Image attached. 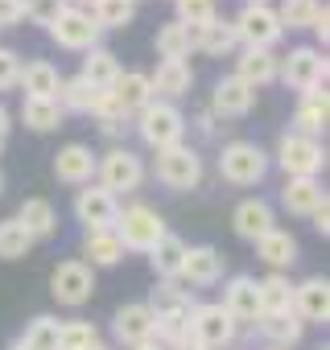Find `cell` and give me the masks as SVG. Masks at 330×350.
Here are the masks:
<instances>
[{
	"instance_id": "6da1fadb",
	"label": "cell",
	"mask_w": 330,
	"mask_h": 350,
	"mask_svg": "<svg viewBox=\"0 0 330 350\" xmlns=\"http://www.w3.org/2000/svg\"><path fill=\"white\" fill-rule=\"evenodd\" d=\"M149 313H153V342L174 346L178 338H186L190 329V313H194V293L178 280H157V288L149 293Z\"/></svg>"
},
{
	"instance_id": "7a4b0ae2",
	"label": "cell",
	"mask_w": 330,
	"mask_h": 350,
	"mask_svg": "<svg viewBox=\"0 0 330 350\" xmlns=\"http://www.w3.org/2000/svg\"><path fill=\"white\" fill-rule=\"evenodd\" d=\"M132 120H136V136H140L153 152L174 148V144H182V136H186V116H182V107H178V103H165V99H153V103L140 107Z\"/></svg>"
},
{
	"instance_id": "3957f363",
	"label": "cell",
	"mask_w": 330,
	"mask_h": 350,
	"mask_svg": "<svg viewBox=\"0 0 330 350\" xmlns=\"http://www.w3.org/2000/svg\"><path fill=\"white\" fill-rule=\"evenodd\" d=\"M95 186H103L112 198H120V194H136L140 190V182H144V161L132 152V148H124V144H112L103 157H95Z\"/></svg>"
},
{
	"instance_id": "277c9868",
	"label": "cell",
	"mask_w": 330,
	"mask_h": 350,
	"mask_svg": "<svg viewBox=\"0 0 330 350\" xmlns=\"http://www.w3.org/2000/svg\"><path fill=\"white\" fill-rule=\"evenodd\" d=\"M116 235H120V243H124V252H153V243L170 231L165 227V219L153 211V206H144V202H132V206H120V219H116V227H112Z\"/></svg>"
},
{
	"instance_id": "5b68a950",
	"label": "cell",
	"mask_w": 330,
	"mask_h": 350,
	"mask_svg": "<svg viewBox=\"0 0 330 350\" xmlns=\"http://www.w3.org/2000/svg\"><path fill=\"white\" fill-rule=\"evenodd\" d=\"M203 173H207V169H203V152L190 148L186 140L157 152V182H161L165 190L186 194V190H194V186L203 182Z\"/></svg>"
},
{
	"instance_id": "8992f818",
	"label": "cell",
	"mask_w": 330,
	"mask_h": 350,
	"mask_svg": "<svg viewBox=\"0 0 330 350\" xmlns=\"http://www.w3.org/2000/svg\"><path fill=\"white\" fill-rule=\"evenodd\" d=\"M268 173V152L256 140H231L219 152V178L231 186H256Z\"/></svg>"
},
{
	"instance_id": "52a82bcc",
	"label": "cell",
	"mask_w": 330,
	"mask_h": 350,
	"mask_svg": "<svg viewBox=\"0 0 330 350\" xmlns=\"http://www.w3.org/2000/svg\"><path fill=\"white\" fill-rule=\"evenodd\" d=\"M231 29H236V38H240L244 50H272V46L285 38V29H281L272 5H244V9L236 13Z\"/></svg>"
},
{
	"instance_id": "ba28073f",
	"label": "cell",
	"mask_w": 330,
	"mask_h": 350,
	"mask_svg": "<svg viewBox=\"0 0 330 350\" xmlns=\"http://www.w3.org/2000/svg\"><path fill=\"white\" fill-rule=\"evenodd\" d=\"M326 75H330V66H326V54L322 50H314V46H297V50H289L281 62H277V79L285 83V87H293V91H314V87H326Z\"/></svg>"
},
{
	"instance_id": "9c48e42d",
	"label": "cell",
	"mask_w": 330,
	"mask_h": 350,
	"mask_svg": "<svg viewBox=\"0 0 330 350\" xmlns=\"http://www.w3.org/2000/svg\"><path fill=\"white\" fill-rule=\"evenodd\" d=\"M277 165L285 169V178H318L322 165H326V148L314 136L285 132L281 144H277Z\"/></svg>"
},
{
	"instance_id": "30bf717a",
	"label": "cell",
	"mask_w": 330,
	"mask_h": 350,
	"mask_svg": "<svg viewBox=\"0 0 330 350\" xmlns=\"http://www.w3.org/2000/svg\"><path fill=\"white\" fill-rule=\"evenodd\" d=\"M190 338H199L207 350H227L240 334V325L231 321V313L219 305V301H199L194 313H190Z\"/></svg>"
},
{
	"instance_id": "8fae6325",
	"label": "cell",
	"mask_w": 330,
	"mask_h": 350,
	"mask_svg": "<svg viewBox=\"0 0 330 350\" xmlns=\"http://www.w3.org/2000/svg\"><path fill=\"white\" fill-rule=\"evenodd\" d=\"M50 293H54V301L66 305V309L87 305L91 293H95V268H87L83 260H62V264L50 272Z\"/></svg>"
},
{
	"instance_id": "7c38bea8",
	"label": "cell",
	"mask_w": 330,
	"mask_h": 350,
	"mask_svg": "<svg viewBox=\"0 0 330 350\" xmlns=\"http://www.w3.org/2000/svg\"><path fill=\"white\" fill-rule=\"evenodd\" d=\"M50 38H54L62 50H79V54H87V50H95V46H99L103 29L95 25V17H91L87 9H71V5H66V9L54 17Z\"/></svg>"
},
{
	"instance_id": "4fadbf2b",
	"label": "cell",
	"mask_w": 330,
	"mask_h": 350,
	"mask_svg": "<svg viewBox=\"0 0 330 350\" xmlns=\"http://www.w3.org/2000/svg\"><path fill=\"white\" fill-rule=\"evenodd\" d=\"M75 219H79L87 231H107V227H116V219H120V198H112L103 186L87 182V186L75 194Z\"/></svg>"
},
{
	"instance_id": "5bb4252c",
	"label": "cell",
	"mask_w": 330,
	"mask_h": 350,
	"mask_svg": "<svg viewBox=\"0 0 330 350\" xmlns=\"http://www.w3.org/2000/svg\"><path fill=\"white\" fill-rule=\"evenodd\" d=\"M58 107L62 111H79V116H116V107H112V95L107 91H95L87 79H62V87H58Z\"/></svg>"
},
{
	"instance_id": "9a60e30c",
	"label": "cell",
	"mask_w": 330,
	"mask_h": 350,
	"mask_svg": "<svg viewBox=\"0 0 330 350\" xmlns=\"http://www.w3.org/2000/svg\"><path fill=\"white\" fill-rule=\"evenodd\" d=\"M256 107V91L244 83V79H236V75H223L219 83H215V91H211V116L215 120H244L248 111Z\"/></svg>"
},
{
	"instance_id": "2e32d148",
	"label": "cell",
	"mask_w": 330,
	"mask_h": 350,
	"mask_svg": "<svg viewBox=\"0 0 330 350\" xmlns=\"http://www.w3.org/2000/svg\"><path fill=\"white\" fill-rule=\"evenodd\" d=\"M112 107H116V116L120 120H132L140 107H149L157 95H153V83H149V75L144 70H120V79L112 83Z\"/></svg>"
},
{
	"instance_id": "e0dca14e",
	"label": "cell",
	"mask_w": 330,
	"mask_h": 350,
	"mask_svg": "<svg viewBox=\"0 0 330 350\" xmlns=\"http://www.w3.org/2000/svg\"><path fill=\"white\" fill-rule=\"evenodd\" d=\"M223 268H227V256H223L219 247H211V243L186 247V260H182L178 280H186V288H190V284H194V288H211V284L223 280Z\"/></svg>"
},
{
	"instance_id": "ac0fdd59",
	"label": "cell",
	"mask_w": 330,
	"mask_h": 350,
	"mask_svg": "<svg viewBox=\"0 0 330 350\" xmlns=\"http://www.w3.org/2000/svg\"><path fill=\"white\" fill-rule=\"evenodd\" d=\"M293 313L305 325H326L330 321V280L305 276L301 284H293Z\"/></svg>"
},
{
	"instance_id": "d6986e66",
	"label": "cell",
	"mask_w": 330,
	"mask_h": 350,
	"mask_svg": "<svg viewBox=\"0 0 330 350\" xmlns=\"http://www.w3.org/2000/svg\"><path fill=\"white\" fill-rule=\"evenodd\" d=\"M227 313H231V321L240 325V321H248V325H256L260 321V288H256V276H231L227 284H223V301H219Z\"/></svg>"
},
{
	"instance_id": "ffe728a7",
	"label": "cell",
	"mask_w": 330,
	"mask_h": 350,
	"mask_svg": "<svg viewBox=\"0 0 330 350\" xmlns=\"http://www.w3.org/2000/svg\"><path fill=\"white\" fill-rule=\"evenodd\" d=\"M112 338L120 342V346H140V342H153V313H149V305L144 301H128V305H120L116 309V317H112Z\"/></svg>"
},
{
	"instance_id": "44dd1931",
	"label": "cell",
	"mask_w": 330,
	"mask_h": 350,
	"mask_svg": "<svg viewBox=\"0 0 330 350\" xmlns=\"http://www.w3.org/2000/svg\"><path fill=\"white\" fill-rule=\"evenodd\" d=\"M54 178L62 186H87L95 178V152L87 144H79V140L75 144H62L58 157H54Z\"/></svg>"
},
{
	"instance_id": "7402d4cb",
	"label": "cell",
	"mask_w": 330,
	"mask_h": 350,
	"mask_svg": "<svg viewBox=\"0 0 330 350\" xmlns=\"http://www.w3.org/2000/svg\"><path fill=\"white\" fill-rule=\"evenodd\" d=\"M277 227V215H272V206L264 202V198H244L236 211H231V231L240 235V239H248V243H256L260 235H268Z\"/></svg>"
},
{
	"instance_id": "603a6c76",
	"label": "cell",
	"mask_w": 330,
	"mask_h": 350,
	"mask_svg": "<svg viewBox=\"0 0 330 350\" xmlns=\"http://www.w3.org/2000/svg\"><path fill=\"white\" fill-rule=\"evenodd\" d=\"M326 120H330V95H326V87H314V91L301 95L289 132H297V136H314V140H318L322 128H326Z\"/></svg>"
},
{
	"instance_id": "cb8c5ba5",
	"label": "cell",
	"mask_w": 330,
	"mask_h": 350,
	"mask_svg": "<svg viewBox=\"0 0 330 350\" xmlns=\"http://www.w3.org/2000/svg\"><path fill=\"white\" fill-rule=\"evenodd\" d=\"M17 87H25V99H54L58 87H62V75H58L54 62H46V58H29V62H21Z\"/></svg>"
},
{
	"instance_id": "d4e9b609",
	"label": "cell",
	"mask_w": 330,
	"mask_h": 350,
	"mask_svg": "<svg viewBox=\"0 0 330 350\" xmlns=\"http://www.w3.org/2000/svg\"><path fill=\"white\" fill-rule=\"evenodd\" d=\"M149 83H153V95H157V99L174 103V99L190 95L194 70H190V62H157V70L149 75Z\"/></svg>"
},
{
	"instance_id": "484cf974",
	"label": "cell",
	"mask_w": 330,
	"mask_h": 350,
	"mask_svg": "<svg viewBox=\"0 0 330 350\" xmlns=\"http://www.w3.org/2000/svg\"><path fill=\"white\" fill-rule=\"evenodd\" d=\"M322 202H326V190H322V182H318V178H285L281 206H285L289 215H301V219H309V215H314Z\"/></svg>"
},
{
	"instance_id": "4316f807",
	"label": "cell",
	"mask_w": 330,
	"mask_h": 350,
	"mask_svg": "<svg viewBox=\"0 0 330 350\" xmlns=\"http://www.w3.org/2000/svg\"><path fill=\"white\" fill-rule=\"evenodd\" d=\"M25 231H29V239L38 243V239H50L54 231H58V211H54V202L50 198H25L21 206H17V215H13Z\"/></svg>"
},
{
	"instance_id": "83f0119b",
	"label": "cell",
	"mask_w": 330,
	"mask_h": 350,
	"mask_svg": "<svg viewBox=\"0 0 330 350\" xmlns=\"http://www.w3.org/2000/svg\"><path fill=\"white\" fill-rule=\"evenodd\" d=\"M256 329H260V338H264L268 346H281V350H289V346H297V342H301V334H305V321H301L293 309H289V313H260Z\"/></svg>"
},
{
	"instance_id": "f1b7e54d",
	"label": "cell",
	"mask_w": 330,
	"mask_h": 350,
	"mask_svg": "<svg viewBox=\"0 0 330 350\" xmlns=\"http://www.w3.org/2000/svg\"><path fill=\"white\" fill-rule=\"evenodd\" d=\"M186 239L182 235H174V231H165L157 243H153V252H149V264H153V272L161 276V280H178V272H182V260H186Z\"/></svg>"
},
{
	"instance_id": "f546056e",
	"label": "cell",
	"mask_w": 330,
	"mask_h": 350,
	"mask_svg": "<svg viewBox=\"0 0 330 350\" xmlns=\"http://www.w3.org/2000/svg\"><path fill=\"white\" fill-rule=\"evenodd\" d=\"M277 54L272 50H240V58H236V79H244L252 91L256 87H268V83H277Z\"/></svg>"
},
{
	"instance_id": "4dcf8cb0",
	"label": "cell",
	"mask_w": 330,
	"mask_h": 350,
	"mask_svg": "<svg viewBox=\"0 0 330 350\" xmlns=\"http://www.w3.org/2000/svg\"><path fill=\"white\" fill-rule=\"evenodd\" d=\"M153 50L161 62H186L194 50V29H186L182 21H165L153 38Z\"/></svg>"
},
{
	"instance_id": "1f68e13d",
	"label": "cell",
	"mask_w": 330,
	"mask_h": 350,
	"mask_svg": "<svg viewBox=\"0 0 330 350\" xmlns=\"http://www.w3.org/2000/svg\"><path fill=\"white\" fill-rule=\"evenodd\" d=\"M83 264L87 268H116L120 260H124V243H120V235L107 227V231H87L83 235Z\"/></svg>"
},
{
	"instance_id": "d6a6232c",
	"label": "cell",
	"mask_w": 330,
	"mask_h": 350,
	"mask_svg": "<svg viewBox=\"0 0 330 350\" xmlns=\"http://www.w3.org/2000/svg\"><path fill=\"white\" fill-rule=\"evenodd\" d=\"M256 256H260L272 272H285V268L297 260V239H293L289 231L272 227L268 235H260V239H256Z\"/></svg>"
},
{
	"instance_id": "836d02e7",
	"label": "cell",
	"mask_w": 330,
	"mask_h": 350,
	"mask_svg": "<svg viewBox=\"0 0 330 350\" xmlns=\"http://www.w3.org/2000/svg\"><path fill=\"white\" fill-rule=\"evenodd\" d=\"M236 46H240V38H236L231 21H223V17H215V21H207L203 29H194V50H203V54H211V58H227Z\"/></svg>"
},
{
	"instance_id": "e575fe53",
	"label": "cell",
	"mask_w": 330,
	"mask_h": 350,
	"mask_svg": "<svg viewBox=\"0 0 330 350\" xmlns=\"http://www.w3.org/2000/svg\"><path fill=\"white\" fill-rule=\"evenodd\" d=\"M79 79H87L95 91H112V83L120 79V58L112 54V50H103V46H95V50H87V58H83V70H79Z\"/></svg>"
},
{
	"instance_id": "d590c367",
	"label": "cell",
	"mask_w": 330,
	"mask_h": 350,
	"mask_svg": "<svg viewBox=\"0 0 330 350\" xmlns=\"http://www.w3.org/2000/svg\"><path fill=\"white\" fill-rule=\"evenodd\" d=\"M256 288H260V309H264V313H289V309H293V280H289L285 272L260 276Z\"/></svg>"
},
{
	"instance_id": "8d00e7d4",
	"label": "cell",
	"mask_w": 330,
	"mask_h": 350,
	"mask_svg": "<svg viewBox=\"0 0 330 350\" xmlns=\"http://www.w3.org/2000/svg\"><path fill=\"white\" fill-rule=\"evenodd\" d=\"M62 107H58V99H25L21 103V120H25V128L29 132H54V128H62Z\"/></svg>"
},
{
	"instance_id": "74e56055",
	"label": "cell",
	"mask_w": 330,
	"mask_h": 350,
	"mask_svg": "<svg viewBox=\"0 0 330 350\" xmlns=\"http://www.w3.org/2000/svg\"><path fill=\"white\" fill-rule=\"evenodd\" d=\"M326 0H281V9H277V21L281 29H309L314 17L322 13Z\"/></svg>"
},
{
	"instance_id": "f35d334b",
	"label": "cell",
	"mask_w": 330,
	"mask_h": 350,
	"mask_svg": "<svg viewBox=\"0 0 330 350\" xmlns=\"http://www.w3.org/2000/svg\"><path fill=\"white\" fill-rule=\"evenodd\" d=\"M91 17H95V25H99L103 33H107V29H124V25H132L136 5H132V0H95Z\"/></svg>"
},
{
	"instance_id": "ab89813d",
	"label": "cell",
	"mask_w": 330,
	"mask_h": 350,
	"mask_svg": "<svg viewBox=\"0 0 330 350\" xmlns=\"http://www.w3.org/2000/svg\"><path fill=\"white\" fill-rule=\"evenodd\" d=\"M17 342H21L25 350H58V317H50V313L34 317Z\"/></svg>"
},
{
	"instance_id": "60d3db41",
	"label": "cell",
	"mask_w": 330,
	"mask_h": 350,
	"mask_svg": "<svg viewBox=\"0 0 330 350\" xmlns=\"http://www.w3.org/2000/svg\"><path fill=\"white\" fill-rule=\"evenodd\" d=\"M99 342L95 321H58V350H91Z\"/></svg>"
},
{
	"instance_id": "b9f144b4",
	"label": "cell",
	"mask_w": 330,
	"mask_h": 350,
	"mask_svg": "<svg viewBox=\"0 0 330 350\" xmlns=\"http://www.w3.org/2000/svg\"><path fill=\"white\" fill-rule=\"evenodd\" d=\"M29 247H34V239L17 219H0V260H21V256H29Z\"/></svg>"
},
{
	"instance_id": "7bdbcfd3",
	"label": "cell",
	"mask_w": 330,
	"mask_h": 350,
	"mask_svg": "<svg viewBox=\"0 0 330 350\" xmlns=\"http://www.w3.org/2000/svg\"><path fill=\"white\" fill-rule=\"evenodd\" d=\"M174 9H178V17H174V21H182L186 29H203L207 21H215V17H219L215 0H174Z\"/></svg>"
},
{
	"instance_id": "ee69618b",
	"label": "cell",
	"mask_w": 330,
	"mask_h": 350,
	"mask_svg": "<svg viewBox=\"0 0 330 350\" xmlns=\"http://www.w3.org/2000/svg\"><path fill=\"white\" fill-rule=\"evenodd\" d=\"M21 5H25V17L29 21H38V25H54V17L66 9V0H21Z\"/></svg>"
},
{
	"instance_id": "f6af8a7d",
	"label": "cell",
	"mask_w": 330,
	"mask_h": 350,
	"mask_svg": "<svg viewBox=\"0 0 330 350\" xmlns=\"http://www.w3.org/2000/svg\"><path fill=\"white\" fill-rule=\"evenodd\" d=\"M17 75H21V58H17V50L0 46V91H13V87H17Z\"/></svg>"
},
{
	"instance_id": "bcb514c9",
	"label": "cell",
	"mask_w": 330,
	"mask_h": 350,
	"mask_svg": "<svg viewBox=\"0 0 330 350\" xmlns=\"http://www.w3.org/2000/svg\"><path fill=\"white\" fill-rule=\"evenodd\" d=\"M17 21H25V5L21 0H0V29H9Z\"/></svg>"
},
{
	"instance_id": "7dc6e473",
	"label": "cell",
	"mask_w": 330,
	"mask_h": 350,
	"mask_svg": "<svg viewBox=\"0 0 330 350\" xmlns=\"http://www.w3.org/2000/svg\"><path fill=\"white\" fill-rule=\"evenodd\" d=\"M124 128H128V124H124L120 116H99V132H103L107 140H120V136H124Z\"/></svg>"
},
{
	"instance_id": "c3c4849f",
	"label": "cell",
	"mask_w": 330,
	"mask_h": 350,
	"mask_svg": "<svg viewBox=\"0 0 330 350\" xmlns=\"http://www.w3.org/2000/svg\"><path fill=\"white\" fill-rule=\"evenodd\" d=\"M309 223H314V231H318L322 239L330 235V198H326V202H322V206H318V211L309 215Z\"/></svg>"
},
{
	"instance_id": "681fc988",
	"label": "cell",
	"mask_w": 330,
	"mask_h": 350,
	"mask_svg": "<svg viewBox=\"0 0 330 350\" xmlns=\"http://www.w3.org/2000/svg\"><path fill=\"white\" fill-rule=\"evenodd\" d=\"M309 29H314V38H318L322 46L330 42V9H326V5H322V13L314 17V25H309Z\"/></svg>"
},
{
	"instance_id": "f907efd6",
	"label": "cell",
	"mask_w": 330,
	"mask_h": 350,
	"mask_svg": "<svg viewBox=\"0 0 330 350\" xmlns=\"http://www.w3.org/2000/svg\"><path fill=\"white\" fill-rule=\"evenodd\" d=\"M194 128H199V136H207V140L219 136V120H215L211 111H199V116H194Z\"/></svg>"
},
{
	"instance_id": "816d5d0a",
	"label": "cell",
	"mask_w": 330,
	"mask_h": 350,
	"mask_svg": "<svg viewBox=\"0 0 330 350\" xmlns=\"http://www.w3.org/2000/svg\"><path fill=\"white\" fill-rule=\"evenodd\" d=\"M165 350H207V346H203L199 338H190V334H186V338H178L174 346H165Z\"/></svg>"
},
{
	"instance_id": "f5cc1de1",
	"label": "cell",
	"mask_w": 330,
	"mask_h": 350,
	"mask_svg": "<svg viewBox=\"0 0 330 350\" xmlns=\"http://www.w3.org/2000/svg\"><path fill=\"white\" fill-rule=\"evenodd\" d=\"M9 128H13V116H9L5 103H0V140H9Z\"/></svg>"
},
{
	"instance_id": "db71d44e",
	"label": "cell",
	"mask_w": 330,
	"mask_h": 350,
	"mask_svg": "<svg viewBox=\"0 0 330 350\" xmlns=\"http://www.w3.org/2000/svg\"><path fill=\"white\" fill-rule=\"evenodd\" d=\"M66 5H71V9H87V13H91V9H95V0H66Z\"/></svg>"
},
{
	"instance_id": "11a10c76",
	"label": "cell",
	"mask_w": 330,
	"mask_h": 350,
	"mask_svg": "<svg viewBox=\"0 0 330 350\" xmlns=\"http://www.w3.org/2000/svg\"><path fill=\"white\" fill-rule=\"evenodd\" d=\"M132 350H165L161 342H140V346H132Z\"/></svg>"
},
{
	"instance_id": "9f6ffc18",
	"label": "cell",
	"mask_w": 330,
	"mask_h": 350,
	"mask_svg": "<svg viewBox=\"0 0 330 350\" xmlns=\"http://www.w3.org/2000/svg\"><path fill=\"white\" fill-rule=\"evenodd\" d=\"M244 5H268V0H244Z\"/></svg>"
},
{
	"instance_id": "6f0895ef",
	"label": "cell",
	"mask_w": 330,
	"mask_h": 350,
	"mask_svg": "<svg viewBox=\"0 0 330 350\" xmlns=\"http://www.w3.org/2000/svg\"><path fill=\"white\" fill-rule=\"evenodd\" d=\"M91 350H112V346H103V342H95V346H91Z\"/></svg>"
},
{
	"instance_id": "680465c9",
	"label": "cell",
	"mask_w": 330,
	"mask_h": 350,
	"mask_svg": "<svg viewBox=\"0 0 330 350\" xmlns=\"http://www.w3.org/2000/svg\"><path fill=\"white\" fill-rule=\"evenodd\" d=\"M9 350H25V346H21V342H13V346H9Z\"/></svg>"
},
{
	"instance_id": "91938a15",
	"label": "cell",
	"mask_w": 330,
	"mask_h": 350,
	"mask_svg": "<svg viewBox=\"0 0 330 350\" xmlns=\"http://www.w3.org/2000/svg\"><path fill=\"white\" fill-rule=\"evenodd\" d=\"M0 190H5V173H0Z\"/></svg>"
},
{
	"instance_id": "94428289",
	"label": "cell",
	"mask_w": 330,
	"mask_h": 350,
	"mask_svg": "<svg viewBox=\"0 0 330 350\" xmlns=\"http://www.w3.org/2000/svg\"><path fill=\"white\" fill-rule=\"evenodd\" d=\"M264 350H281V346H264Z\"/></svg>"
},
{
	"instance_id": "6125c7cd",
	"label": "cell",
	"mask_w": 330,
	"mask_h": 350,
	"mask_svg": "<svg viewBox=\"0 0 330 350\" xmlns=\"http://www.w3.org/2000/svg\"><path fill=\"white\" fill-rule=\"evenodd\" d=\"M0 148H5V140H0Z\"/></svg>"
},
{
	"instance_id": "be15d7a7",
	"label": "cell",
	"mask_w": 330,
	"mask_h": 350,
	"mask_svg": "<svg viewBox=\"0 0 330 350\" xmlns=\"http://www.w3.org/2000/svg\"><path fill=\"white\" fill-rule=\"evenodd\" d=\"M132 5H136V0H132Z\"/></svg>"
}]
</instances>
